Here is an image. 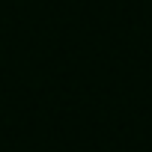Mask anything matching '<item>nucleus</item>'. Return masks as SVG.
Returning a JSON list of instances; mask_svg holds the SVG:
<instances>
[]
</instances>
